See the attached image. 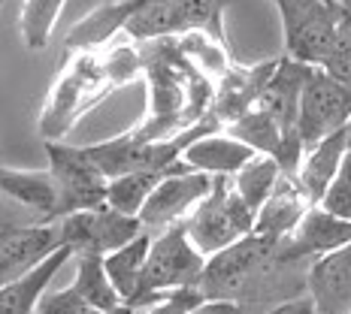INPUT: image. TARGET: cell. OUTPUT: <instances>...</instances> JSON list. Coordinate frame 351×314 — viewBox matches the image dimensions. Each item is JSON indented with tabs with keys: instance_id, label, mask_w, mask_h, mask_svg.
Instances as JSON below:
<instances>
[{
	"instance_id": "25",
	"label": "cell",
	"mask_w": 351,
	"mask_h": 314,
	"mask_svg": "<svg viewBox=\"0 0 351 314\" xmlns=\"http://www.w3.org/2000/svg\"><path fill=\"white\" fill-rule=\"evenodd\" d=\"M173 40H176V46H179V52L188 57V64H194V70H200L212 85L221 82V79L230 73L233 64H237V57H233L228 42L212 40L209 34L191 31V34L173 36Z\"/></svg>"
},
{
	"instance_id": "10",
	"label": "cell",
	"mask_w": 351,
	"mask_h": 314,
	"mask_svg": "<svg viewBox=\"0 0 351 314\" xmlns=\"http://www.w3.org/2000/svg\"><path fill=\"white\" fill-rule=\"evenodd\" d=\"M351 118V88L330 79L324 70L312 67L300 94L297 109V136L306 148H312L324 136L342 130Z\"/></svg>"
},
{
	"instance_id": "3",
	"label": "cell",
	"mask_w": 351,
	"mask_h": 314,
	"mask_svg": "<svg viewBox=\"0 0 351 314\" xmlns=\"http://www.w3.org/2000/svg\"><path fill=\"white\" fill-rule=\"evenodd\" d=\"M109 94H112V88L104 76V61L97 52L64 57L61 73H58L52 91L46 94V103L40 112L43 142H67L73 127L94 106L104 103Z\"/></svg>"
},
{
	"instance_id": "22",
	"label": "cell",
	"mask_w": 351,
	"mask_h": 314,
	"mask_svg": "<svg viewBox=\"0 0 351 314\" xmlns=\"http://www.w3.org/2000/svg\"><path fill=\"white\" fill-rule=\"evenodd\" d=\"M73 257L70 248H58L55 254H49L40 266H34L27 275L10 281L0 287V314H36V305H40L43 293L49 290V284L58 272L64 269V263Z\"/></svg>"
},
{
	"instance_id": "38",
	"label": "cell",
	"mask_w": 351,
	"mask_h": 314,
	"mask_svg": "<svg viewBox=\"0 0 351 314\" xmlns=\"http://www.w3.org/2000/svg\"><path fill=\"white\" fill-rule=\"evenodd\" d=\"M346 142H348V151H351V118H348V124H346Z\"/></svg>"
},
{
	"instance_id": "21",
	"label": "cell",
	"mask_w": 351,
	"mask_h": 314,
	"mask_svg": "<svg viewBox=\"0 0 351 314\" xmlns=\"http://www.w3.org/2000/svg\"><path fill=\"white\" fill-rule=\"evenodd\" d=\"M348 155V142H346V127L336 130V133L324 136L321 142H315L312 148H306L303 155V163L297 170V187L303 191V196L318 206L321 196L327 194L330 181L339 175V166Z\"/></svg>"
},
{
	"instance_id": "31",
	"label": "cell",
	"mask_w": 351,
	"mask_h": 314,
	"mask_svg": "<svg viewBox=\"0 0 351 314\" xmlns=\"http://www.w3.org/2000/svg\"><path fill=\"white\" fill-rule=\"evenodd\" d=\"M318 206L336 218H342V221H351V151L346 155V160H342L339 175L330 181V187L321 196Z\"/></svg>"
},
{
	"instance_id": "26",
	"label": "cell",
	"mask_w": 351,
	"mask_h": 314,
	"mask_svg": "<svg viewBox=\"0 0 351 314\" xmlns=\"http://www.w3.org/2000/svg\"><path fill=\"white\" fill-rule=\"evenodd\" d=\"M285 179L279 163H276L273 157L267 155H254L248 163L239 170L237 175H233V191L239 194V200L245 202L248 209L258 215V209L263 206V202L269 200V194L276 191V185Z\"/></svg>"
},
{
	"instance_id": "13",
	"label": "cell",
	"mask_w": 351,
	"mask_h": 314,
	"mask_svg": "<svg viewBox=\"0 0 351 314\" xmlns=\"http://www.w3.org/2000/svg\"><path fill=\"white\" fill-rule=\"evenodd\" d=\"M346 245H351V221H342L321 206H312L303 215V221L297 224V230L279 242V263L294 266V263L339 251Z\"/></svg>"
},
{
	"instance_id": "5",
	"label": "cell",
	"mask_w": 351,
	"mask_h": 314,
	"mask_svg": "<svg viewBox=\"0 0 351 314\" xmlns=\"http://www.w3.org/2000/svg\"><path fill=\"white\" fill-rule=\"evenodd\" d=\"M224 6L228 0H136L124 34L130 42H152L200 31L218 42H228Z\"/></svg>"
},
{
	"instance_id": "14",
	"label": "cell",
	"mask_w": 351,
	"mask_h": 314,
	"mask_svg": "<svg viewBox=\"0 0 351 314\" xmlns=\"http://www.w3.org/2000/svg\"><path fill=\"white\" fill-rule=\"evenodd\" d=\"M276 64H279V57L252 64V67L233 64L228 76L215 85V97H212V109L206 118H212L224 130V127H230L233 121L243 118L245 112H252L261 100V91L267 88L269 76H273Z\"/></svg>"
},
{
	"instance_id": "30",
	"label": "cell",
	"mask_w": 351,
	"mask_h": 314,
	"mask_svg": "<svg viewBox=\"0 0 351 314\" xmlns=\"http://www.w3.org/2000/svg\"><path fill=\"white\" fill-rule=\"evenodd\" d=\"M100 61H104V76L112 91L143 79V55L136 42H121V46L109 49Z\"/></svg>"
},
{
	"instance_id": "8",
	"label": "cell",
	"mask_w": 351,
	"mask_h": 314,
	"mask_svg": "<svg viewBox=\"0 0 351 314\" xmlns=\"http://www.w3.org/2000/svg\"><path fill=\"white\" fill-rule=\"evenodd\" d=\"M58 230H61V245L70 248L73 257L79 254H106L119 251L121 245H128L134 236L143 233L140 218L121 215V211L109 209L106 202L85 211H73V215H64L58 221Z\"/></svg>"
},
{
	"instance_id": "1",
	"label": "cell",
	"mask_w": 351,
	"mask_h": 314,
	"mask_svg": "<svg viewBox=\"0 0 351 314\" xmlns=\"http://www.w3.org/2000/svg\"><path fill=\"white\" fill-rule=\"evenodd\" d=\"M136 46L143 55V79L149 82V109L145 118L130 127V133L136 140L155 142L200 124L212 109L215 85L194 70V64H188L173 36Z\"/></svg>"
},
{
	"instance_id": "28",
	"label": "cell",
	"mask_w": 351,
	"mask_h": 314,
	"mask_svg": "<svg viewBox=\"0 0 351 314\" xmlns=\"http://www.w3.org/2000/svg\"><path fill=\"white\" fill-rule=\"evenodd\" d=\"M67 0H25L21 3V40L31 52H43L52 42V34L58 27V18L64 12Z\"/></svg>"
},
{
	"instance_id": "19",
	"label": "cell",
	"mask_w": 351,
	"mask_h": 314,
	"mask_svg": "<svg viewBox=\"0 0 351 314\" xmlns=\"http://www.w3.org/2000/svg\"><path fill=\"white\" fill-rule=\"evenodd\" d=\"M252 157L254 151L248 145L228 136L224 130H218V133L200 136L197 142L188 145L185 155H182V163L194 172L212 175V179H233Z\"/></svg>"
},
{
	"instance_id": "39",
	"label": "cell",
	"mask_w": 351,
	"mask_h": 314,
	"mask_svg": "<svg viewBox=\"0 0 351 314\" xmlns=\"http://www.w3.org/2000/svg\"><path fill=\"white\" fill-rule=\"evenodd\" d=\"M3 3H6V0H0V6H3Z\"/></svg>"
},
{
	"instance_id": "6",
	"label": "cell",
	"mask_w": 351,
	"mask_h": 314,
	"mask_svg": "<svg viewBox=\"0 0 351 314\" xmlns=\"http://www.w3.org/2000/svg\"><path fill=\"white\" fill-rule=\"evenodd\" d=\"M254 211L239 200L230 179H212V191L185 221V233L203 257L228 251L230 245L252 236Z\"/></svg>"
},
{
	"instance_id": "29",
	"label": "cell",
	"mask_w": 351,
	"mask_h": 314,
	"mask_svg": "<svg viewBox=\"0 0 351 314\" xmlns=\"http://www.w3.org/2000/svg\"><path fill=\"white\" fill-rule=\"evenodd\" d=\"M164 179H167L164 172H130V175H121V179H112L106 185V206L121 211V215L140 218L149 194Z\"/></svg>"
},
{
	"instance_id": "7",
	"label": "cell",
	"mask_w": 351,
	"mask_h": 314,
	"mask_svg": "<svg viewBox=\"0 0 351 314\" xmlns=\"http://www.w3.org/2000/svg\"><path fill=\"white\" fill-rule=\"evenodd\" d=\"M282 16L285 55L318 67L339 36V6L333 0H273Z\"/></svg>"
},
{
	"instance_id": "32",
	"label": "cell",
	"mask_w": 351,
	"mask_h": 314,
	"mask_svg": "<svg viewBox=\"0 0 351 314\" xmlns=\"http://www.w3.org/2000/svg\"><path fill=\"white\" fill-rule=\"evenodd\" d=\"M36 314H104V311H97L94 305H88L73 287H64V290H52V293L46 290L43 299H40V305H36Z\"/></svg>"
},
{
	"instance_id": "11",
	"label": "cell",
	"mask_w": 351,
	"mask_h": 314,
	"mask_svg": "<svg viewBox=\"0 0 351 314\" xmlns=\"http://www.w3.org/2000/svg\"><path fill=\"white\" fill-rule=\"evenodd\" d=\"M212 191V175L194 172V170H176L149 194L145 206L140 211V224L145 233L152 230H170L179 227L191 218V211L206 200Z\"/></svg>"
},
{
	"instance_id": "23",
	"label": "cell",
	"mask_w": 351,
	"mask_h": 314,
	"mask_svg": "<svg viewBox=\"0 0 351 314\" xmlns=\"http://www.w3.org/2000/svg\"><path fill=\"white\" fill-rule=\"evenodd\" d=\"M149 248H152V233H140L134 236L128 245H121L119 251L106 254L104 257V269L112 281L115 293L124 305H134V299L140 296V281H143V269H145V257H149Z\"/></svg>"
},
{
	"instance_id": "15",
	"label": "cell",
	"mask_w": 351,
	"mask_h": 314,
	"mask_svg": "<svg viewBox=\"0 0 351 314\" xmlns=\"http://www.w3.org/2000/svg\"><path fill=\"white\" fill-rule=\"evenodd\" d=\"M306 296L315 314H351V245L309 263Z\"/></svg>"
},
{
	"instance_id": "17",
	"label": "cell",
	"mask_w": 351,
	"mask_h": 314,
	"mask_svg": "<svg viewBox=\"0 0 351 314\" xmlns=\"http://www.w3.org/2000/svg\"><path fill=\"white\" fill-rule=\"evenodd\" d=\"M309 73H312L309 64H300L294 57L282 55L267 88L261 91V100L254 109L267 112L282 130H297L300 94H303V85H306V79H309Z\"/></svg>"
},
{
	"instance_id": "40",
	"label": "cell",
	"mask_w": 351,
	"mask_h": 314,
	"mask_svg": "<svg viewBox=\"0 0 351 314\" xmlns=\"http://www.w3.org/2000/svg\"><path fill=\"white\" fill-rule=\"evenodd\" d=\"M333 3H342V0H333Z\"/></svg>"
},
{
	"instance_id": "34",
	"label": "cell",
	"mask_w": 351,
	"mask_h": 314,
	"mask_svg": "<svg viewBox=\"0 0 351 314\" xmlns=\"http://www.w3.org/2000/svg\"><path fill=\"white\" fill-rule=\"evenodd\" d=\"M203 299L206 296L197 287H185V290H173V293H167L164 299H158L155 305H149V309H143V311H134V314H191Z\"/></svg>"
},
{
	"instance_id": "16",
	"label": "cell",
	"mask_w": 351,
	"mask_h": 314,
	"mask_svg": "<svg viewBox=\"0 0 351 314\" xmlns=\"http://www.w3.org/2000/svg\"><path fill=\"white\" fill-rule=\"evenodd\" d=\"M0 196L40 215V224L61 221V191L49 170H12L0 163Z\"/></svg>"
},
{
	"instance_id": "9",
	"label": "cell",
	"mask_w": 351,
	"mask_h": 314,
	"mask_svg": "<svg viewBox=\"0 0 351 314\" xmlns=\"http://www.w3.org/2000/svg\"><path fill=\"white\" fill-rule=\"evenodd\" d=\"M49 157V172L55 175L61 191V218L73 211L94 209L106 202V175L94 166L85 145L70 142H43Z\"/></svg>"
},
{
	"instance_id": "36",
	"label": "cell",
	"mask_w": 351,
	"mask_h": 314,
	"mask_svg": "<svg viewBox=\"0 0 351 314\" xmlns=\"http://www.w3.org/2000/svg\"><path fill=\"white\" fill-rule=\"evenodd\" d=\"M191 314H243V305L233 299H203Z\"/></svg>"
},
{
	"instance_id": "20",
	"label": "cell",
	"mask_w": 351,
	"mask_h": 314,
	"mask_svg": "<svg viewBox=\"0 0 351 314\" xmlns=\"http://www.w3.org/2000/svg\"><path fill=\"white\" fill-rule=\"evenodd\" d=\"M312 209V202L303 196L294 179H282L276 185V191L269 194V200L263 202L254 215L252 236L269 239V242H282L297 230V224L303 221V215Z\"/></svg>"
},
{
	"instance_id": "33",
	"label": "cell",
	"mask_w": 351,
	"mask_h": 314,
	"mask_svg": "<svg viewBox=\"0 0 351 314\" xmlns=\"http://www.w3.org/2000/svg\"><path fill=\"white\" fill-rule=\"evenodd\" d=\"M318 70H324L330 79L351 88V34L339 31V36L333 40L330 52L324 55V61L318 64Z\"/></svg>"
},
{
	"instance_id": "18",
	"label": "cell",
	"mask_w": 351,
	"mask_h": 314,
	"mask_svg": "<svg viewBox=\"0 0 351 314\" xmlns=\"http://www.w3.org/2000/svg\"><path fill=\"white\" fill-rule=\"evenodd\" d=\"M134 10H136V0H115V3H104L97 10H91L82 21H76L67 31L64 57L104 49L109 40H115V34H121L128 27Z\"/></svg>"
},
{
	"instance_id": "35",
	"label": "cell",
	"mask_w": 351,
	"mask_h": 314,
	"mask_svg": "<svg viewBox=\"0 0 351 314\" xmlns=\"http://www.w3.org/2000/svg\"><path fill=\"white\" fill-rule=\"evenodd\" d=\"M267 314H315V309H312L309 296L300 293V296H291V299H282L279 305H273Z\"/></svg>"
},
{
	"instance_id": "24",
	"label": "cell",
	"mask_w": 351,
	"mask_h": 314,
	"mask_svg": "<svg viewBox=\"0 0 351 314\" xmlns=\"http://www.w3.org/2000/svg\"><path fill=\"white\" fill-rule=\"evenodd\" d=\"M73 290L85 299L88 305H94L104 314H115L124 309V302L115 293L112 281H109L106 269H104V257L100 254H79L76 257V275H73Z\"/></svg>"
},
{
	"instance_id": "27",
	"label": "cell",
	"mask_w": 351,
	"mask_h": 314,
	"mask_svg": "<svg viewBox=\"0 0 351 314\" xmlns=\"http://www.w3.org/2000/svg\"><path fill=\"white\" fill-rule=\"evenodd\" d=\"M224 133L233 136V140H239L243 145H248L254 155L276 157L279 155V148H282V142L288 140L294 130H282L267 112L252 109V112H245L239 121H233L230 127H224Z\"/></svg>"
},
{
	"instance_id": "37",
	"label": "cell",
	"mask_w": 351,
	"mask_h": 314,
	"mask_svg": "<svg viewBox=\"0 0 351 314\" xmlns=\"http://www.w3.org/2000/svg\"><path fill=\"white\" fill-rule=\"evenodd\" d=\"M336 6H339V31L351 34V0H342Z\"/></svg>"
},
{
	"instance_id": "2",
	"label": "cell",
	"mask_w": 351,
	"mask_h": 314,
	"mask_svg": "<svg viewBox=\"0 0 351 314\" xmlns=\"http://www.w3.org/2000/svg\"><path fill=\"white\" fill-rule=\"evenodd\" d=\"M279 263V242L261 236H245L228 251L206 260L203 278L197 284L206 299H233V302H263L267 281H276L285 272Z\"/></svg>"
},
{
	"instance_id": "12",
	"label": "cell",
	"mask_w": 351,
	"mask_h": 314,
	"mask_svg": "<svg viewBox=\"0 0 351 314\" xmlns=\"http://www.w3.org/2000/svg\"><path fill=\"white\" fill-rule=\"evenodd\" d=\"M61 248V230L52 224H6L0 221V287L27 275L49 254Z\"/></svg>"
},
{
	"instance_id": "4",
	"label": "cell",
	"mask_w": 351,
	"mask_h": 314,
	"mask_svg": "<svg viewBox=\"0 0 351 314\" xmlns=\"http://www.w3.org/2000/svg\"><path fill=\"white\" fill-rule=\"evenodd\" d=\"M206 269V257L191 245L185 233V224L170 230H160L158 236H152L149 257H145L143 281H140V296L134 299L130 311H143L149 305H155L158 299H164L173 290L197 287Z\"/></svg>"
}]
</instances>
